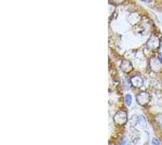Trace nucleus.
Segmentation results:
<instances>
[{"label": "nucleus", "instance_id": "11", "mask_svg": "<svg viewBox=\"0 0 162 145\" xmlns=\"http://www.w3.org/2000/svg\"><path fill=\"white\" fill-rule=\"evenodd\" d=\"M151 144H153V145H160V142H159L157 139H153V142H151Z\"/></svg>", "mask_w": 162, "mask_h": 145}, {"label": "nucleus", "instance_id": "13", "mask_svg": "<svg viewBox=\"0 0 162 145\" xmlns=\"http://www.w3.org/2000/svg\"><path fill=\"white\" fill-rule=\"evenodd\" d=\"M158 58L160 59V61H161V62H162V52H160V53H159V54H158Z\"/></svg>", "mask_w": 162, "mask_h": 145}, {"label": "nucleus", "instance_id": "6", "mask_svg": "<svg viewBox=\"0 0 162 145\" xmlns=\"http://www.w3.org/2000/svg\"><path fill=\"white\" fill-rule=\"evenodd\" d=\"M121 70L123 73H126V74H129V73H131L132 70H133V65L131 64V62H129L127 60H123L121 62Z\"/></svg>", "mask_w": 162, "mask_h": 145}, {"label": "nucleus", "instance_id": "12", "mask_svg": "<svg viewBox=\"0 0 162 145\" xmlns=\"http://www.w3.org/2000/svg\"><path fill=\"white\" fill-rule=\"evenodd\" d=\"M120 145H129V144L127 143V141H124V140H123V141H122L121 143H120Z\"/></svg>", "mask_w": 162, "mask_h": 145}, {"label": "nucleus", "instance_id": "2", "mask_svg": "<svg viewBox=\"0 0 162 145\" xmlns=\"http://www.w3.org/2000/svg\"><path fill=\"white\" fill-rule=\"evenodd\" d=\"M149 67L154 73H159L162 70V62L158 56H153L149 60Z\"/></svg>", "mask_w": 162, "mask_h": 145}, {"label": "nucleus", "instance_id": "7", "mask_svg": "<svg viewBox=\"0 0 162 145\" xmlns=\"http://www.w3.org/2000/svg\"><path fill=\"white\" fill-rule=\"evenodd\" d=\"M137 125H139V126H141V128H145L146 121H145V118L143 116L137 117Z\"/></svg>", "mask_w": 162, "mask_h": 145}, {"label": "nucleus", "instance_id": "1", "mask_svg": "<svg viewBox=\"0 0 162 145\" xmlns=\"http://www.w3.org/2000/svg\"><path fill=\"white\" fill-rule=\"evenodd\" d=\"M114 121L118 126H124L127 121V113L126 110H118L114 116Z\"/></svg>", "mask_w": 162, "mask_h": 145}, {"label": "nucleus", "instance_id": "8", "mask_svg": "<svg viewBox=\"0 0 162 145\" xmlns=\"http://www.w3.org/2000/svg\"><path fill=\"white\" fill-rule=\"evenodd\" d=\"M124 101H126V104L129 106V105H131V102H132V97L130 94H127L126 98H124Z\"/></svg>", "mask_w": 162, "mask_h": 145}, {"label": "nucleus", "instance_id": "3", "mask_svg": "<svg viewBox=\"0 0 162 145\" xmlns=\"http://www.w3.org/2000/svg\"><path fill=\"white\" fill-rule=\"evenodd\" d=\"M136 101L139 105L146 106L149 103V101H150V94H149L147 91H142V92H139L138 94L136 95Z\"/></svg>", "mask_w": 162, "mask_h": 145}, {"label": "nucleus", "instance_id": "14", "mask_svg": "<svg viewBox=\"0 0 162 145\" xmlns=\"http://www.w3.org/2000/svg\"><path fill=\"white\" fill-rule=\"evenodd\" d=\"M143 1H145V2H151L153 0H143Z\"/></svg>", "mask_w": 162, "mask_h": 145}, {"label": "nucleus", "instance_id": "10", "mask_svg": "<svg viewBox=\"0 0 162 145\" xmlns=\"http://www.w3.org/2000/svg\"><path fill=\"white\" fill-rule=\"evenodd\" d=\"M130 85H131V81H129V80H124V87H126L127 89H129L130 88Z\"/></svg>", "mask_w": 162, "mask_h": 145}, {"label": "nucleus", "instance_id": "9", "mask_svg": "<svg viewBox=\"0 0 162 145\" xmlns=\"http://www.w3.org/2000/svg\"><path fill=\"white\" fill-rule=\"evenodd\" d=\"M110 2H112L114 4H122L124 0H110Z\"/></svg>", "mask_w": 162, "mask_h": 145}, {"label": "nucleus", "instance_id": "5", "mask_svg": "<svg viewBox=\"0 0 162 145\" xmlns=\"http://www.w3.org/2000/svg\"><path fill=\"white\" fill-rule=\"evenodd\" d=\"M147 47H148L150 50H157V49L160 48V40L157 36H151L149 38V40L147 41Z\"/></svg>", "mask_w": 162, "mask_h": 145}, {"label": "nucleus", "instance_id": "4", "mask_svg": "<svg viewBox=\"0 0 162 145\" xmlns=\"http://www.w3.org/2000/svg\"><path fill=\"white\" fill-rule=\"evenodd\" d=\"M130 81H131V86L133 88H135V89H141L144 85L143 77H142L141 75H138V74H135L134 76H132Z\"/></svg>", "mask_w": 162, "mask_h": 145}]
</instances>
